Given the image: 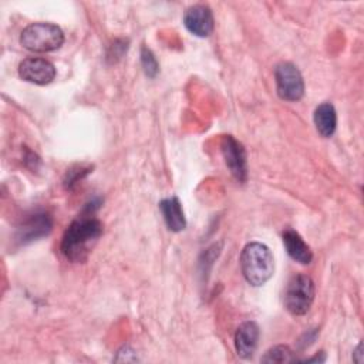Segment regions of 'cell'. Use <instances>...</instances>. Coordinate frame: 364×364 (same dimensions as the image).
Instances as JSON below:
<instances>
[{"instance_id":"cell-1","label":"cell","mask_w":364,"mask_h":364,"mask_svg":"<svg viewBox=\"0 0 364 364\" xmlns=\"http://www.w3.org/2000/svg\"><path fill=\"white\" fill-rule=\"evenodd\" d=\"M102 230L104 226L101 220L94 216H80L73 220L61 240V252L65 259L73 263L85 262L101 237Z\"/></svg>"},{"instance_id":"cell-2","label":"cell","mask_w":364,"mask_h":364,"mask_svg":"<svg viewBox=\"0 0 364 364\" xmlns=\"http://www.w3.org/2000/svg\"><path fill=\"white\" fill-rule=\"evenodd\" d=\"M240 269L249 284L263 286L274 272V260L270 249L260 242L247 243L240 253Z\"/></svg>"},{"instance_id":"cell-3","label":"cell","mask_w":364,"mask_h":364,"mask_svg":"<svg viewBox=\"0 0 364 364\" xmlns=\"http://www.w3.org/2000/svg\"><path fill=\"white\" fill-rule=\"evenodd\" d=\"M64 43L63 30L53 23H33L20 36V44L33 53H50Z\"/></svg>"},{"instance_id":"cell-4","label":"cell","mask_w":364,"mask_h":364,"mask_svg":"<svg viewBox=\"0 0 364 364\" xmlns=\"http://www.w3.org/2000/svg\"><path fill=\"white\" fill-rule=\"evenodd\" d=\"M314 300V282L307 274H296L287 283L284 306L293 316L306 314Z\"/></svg>"},{"instance_id":"cell-5","label":"cell","mask_w":364,"mask_h":364,"mask_svg":"<svg viewBox=\"0 0 364 364\" xmlns=\"http://www.w3.org/2000/svg\"><path fill=\"white\" fill-rule=\"evenodd\" d=\"M276 90L284 101H299L304 94V81L299 68L289 61H283L274 68Z\"/></svg>"},{"instance_id":"cell-6","label":"cell","mask_w":364,"mask_h":364,"mask_svg":"<svg viewBox=\"0 0 364 364\" xmlns=\"http://www.w3.org/2000/svg\"><path fill=\"white\" fill-rule=\"evenodd\" d=\"M220 148L230 173L239 182H245L247 179V164L243 145L239 141H236L232 135H225L222 138Z\"/></svg>"},{"instance_id":"cell-7","label":"cell","mask_w":364,"mask_h":364,"mask_svg":"<svg viewBox=\"0 0 364 364\" xmlns=\"http://www.w3.org/2000/svg\"><path fill=\"white\" fill-rule=\"evenodd\" d=\"M18 75L27 82L46 85L55 78V67L46 58L28 57L20 63Z\"/></svg>"},{"instance_id":"cell-8","label":"cell","mask_w":364,"mask_h":364,"mask_svg":"<svg viewBox=\"0 0 364 364\" xmlns=\"http://www.w3.org/2000/svg\"><path fill=\"white\" fill-rule=\"evenodd\" d=\"M183 24L189 33L198 37H208L213 31V14L206 4H193L183 14Z\"/></svg>"},{"instance_id":"cell-9","label":"cell","mask_w":364,"mask_h":364,"mask_svg":"<svg viewBox=\"0 0 364 364\" xmlns=\"http://www.w3.org/2000/svg\"><path fill=\"white\" fill-rule=\"evenodd\" d=\"M260 337V328L255 321L242 323L235 334V348L240 358L249 360L253 357Z\"/></svg>"},{"instance_id":"cell-10","label":"cell","mask_w":364,"mask_h":364,"mask_svg":"<svg viewBox=\"0 0 364 364\" xmlns=\"http://www.w3.org/2000/svg\"><path fill=\"white\" fill-rule=\"evenodd\" d=\"M53 220L47 213H36L27 219V222L18 229V240L23 243L36 240L38 237L47 236L51 230Z\"/></svg>"},{"instance_id":"cell-11","label":"cell","mask_w":364,"mask_h":364,"mask_svg":"<svg viewBox=\"0 0 364 364\" xmlns=\"http://www.w3.org/2000/svg\"><path fill=\"white\" fill-rule=\"evenodd\" d=\"M283 243L289 256L301 264H309L313 260V253L310 246L303 240V237L293 229H286L283 232Z\"/></svg>"},{"instance_id":"cell-12","label":"cell","mask_w":364,"mask_h":364,"mask_svg":"<svg viewBox=\"0 0 364 364\" xmlns=\"http://www.w3.org/2000/svg\"><path fill=\"white\" fill-rule=\"evenodd\" d=\"M159 209L169 230L181 232L186 228V219L182 210V205L176 196L162 199L159 202Z\"/></svg>"},{"instance_id":"cell-13","label":"cell","mask_w":364,"mask_h":364,"mask_svg":"<svg viewBox=\"0 0 364 364\" xmlns=\"http://www.w3.org/2000/svg\"><path fill=\"white\" fill-rule=\"evenodd\" d=\"M313 119H314L316 129L321 136L330 138L336 132L337 114L331 102H323L317 105V108L314 109Z\"/></svg>"},{"instance_id":"cell-14","label":"cell","mask_w":364,"mask_h":364,"mask_svg":"<svg viewBox=\"0 0 364 364\" xmlns=\"http://www.w3.org/2000/svg\"><path fill=\"white\" fill-rule=\"evenodd\" d=\"M296 361L293 350L287 346H274L264 353L262 363H291Z\"/></svg>"},{"instance_id":"cell-15","label":"cell","mask_w":364,"mask_h":364,"mask_svg":"<svg viewBox=\"0 0 364 364\" xmlns=\"http://www.w3.org/2000/svg\"><path fill=\"white\" fill-rule=\"evenodd\" d=\"M141 63H142V68H144L145 74L149 78L156 77V74L159 71V65H158V61H156L154 53L146 47H142V50H141Z\"/></svg>"},{"instance_id":"cell-16","label":"cell","mask_w":364,"mask_h":364,"mask_svg":"<svg viewBox=\"0 0 364 364\" xmlns=\"http://www.w3.org/2000/svg\"><path fill=\"white\" fill-rule=\"evenodd\" d=\"M326 360V355L323 354V357H318V354L317 355H314L313 358H307V360H304V361H307V363H310V361H318V363H321V361H324Z\"/></svg>"}]
</instances>
